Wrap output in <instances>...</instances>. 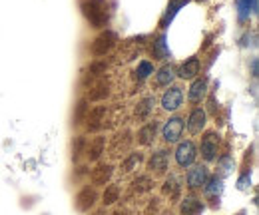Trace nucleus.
<instances>
[{
    "instance_id": "nucleus-1",
    "label": "nucleus",
    "mask_w": 259,
    "mask_h": 215,
    "mask_svg": "<svg viewBox=\"0 0 259 215\" xmlns=\"http://www.w3.org/2000/svg\"><path fill=\"white\" fill-rule=\"evenodd\" d=\"M84 14L90 20L92 26L102 28L106 26L108 18H110V10H108V2L106 0H88L84 4Z\"/></svg>"
},
{
    "instance_id": "nucleus-2",
    "label": "nucleus",
    "mask_w": 259,
    "mask_h": 215,
    "mask_svg": "<svg viewBox=\"0 0 259 215\" xmlns=\"http://www.w3.org/2000/svg\"><path fill=\"white\" fill-rule=\"evenodd\" d=\"M184 118L180 116H171L167 122L162 125V140L165 144H178L182 134H184Z\"/></svg>"
},
{
    "instance_id": "nucleus-3",
    "label": "nucleus",
    "mask_w": 259,
    "mask_h": 215,
    "mask_svg": "<svg viewBox=\"0 0 259 215\" xmlns=\"http://www.w3.org/2000/svg\"><path fill=\"white\" fill-rule=\"evenodd\" d=\"M195 159H197V148H195L194 142L186 140V142H180L178 148H176V161L180 167H190L194 165Z\"/></svg>"
},
{
    "instance_id": "nucleus-4",
    "label": "nucleus",
    "mask_w": 259,
    "mask_h": 215,
    "mask_svg": "<svg viewBox=\"0 0 259 215\" xmlns=\"http://www.w3.org/2000/svg\"><path fill=\"white\" fill-rule=\"evenodd\" d=\"M220 154V134L218 132H207L201 138V157L205 161H215Z\"/></svg>"
},
{
    "instance_id": "nucleus-5",
    "label": "nucleus",
    "mask_w": 259,
    "mask_h": 215,
    "mask_svg": "<svg viewBox=\"0 0 259 215\" xmlns=\"http://www.w3.org/2000/svg\"><path fill=\"white\" fill-rule=\"evenodd\" d=\"M116 42H118V36L112 30L102 32L96 40H94V44H92V52H94L96 56H104L106 52H110V50L116 46Z\"/></svg>"
},
{
    "instance_id": "nucleus-6",
    "label": "nucleus",
    "mask_w": 259,
    "mask_h": 215,
    "mask_svg": "<svg viewBox=\"0 0 259 215\" xmlns=\"http://www.w3.org/2000/svg\"><path fill=\"white\" fill-rule=\"evenodd\" d=\"M182 104H184V92H182V88H178V86H171L169 90H165L162 96V108L165 112H176V110H180L182 108Z\"/></svg>"
},
{
    "instance_id": "nucleus-7",
    "label": "nucleus",
    "mask_w": 259,
    "mask_h": 215,
    "mask_svg": "<svg viewBox=\"0 0 259 215\" xmlns=\"http://www.w3.org/2000/svg\"><path fill=\"white\" fill-rule=\"evenodd\" d=\"M192 169L188 171L186 176V182L192 189H197V187H203L205 182L209 180V169L207 165H190Z\"/></svg>"
},
{
    "instance_id": "nucleus-8",
    "label": "nucleus",
    "mask_w": 259,
    "mask_h": 215,
    "mask_svg": "<svg viewBox=\"0 0 259 215\" xmlns=\"http://www.w3.org/2000/svg\"><path fill=\"white\" fill-rule=\"evenodd\" d=\"M205 123H207L205 110L203 108H195V110H192V114L188 118V132L192 136H197V134H201L205 130Z\"/></svg>"
},
{
    "instance_id": "nucleus-9",
    "label": "nucleus",
    "mask_w": 259,
    "mask_h": 215,
    "mask_svg": "<svg viewBox=\"0 0 259 215\" xmlns=\"http://www.w3.org/2000/svg\"><path fill=\"white\" fill-rule=\"evenodd\" d=\"M167 163H169V152L158 150V152H154L152 157H150V161H148V169H150L152 174H165Z\"/></svg>"
},
{
    "instance_id": "nucleus-10",
    "label": "nucleus",
    "mask_w": 259,
    "mask_h": 215,
    "mask_svg": "<svg viewBox=\"0 0 259 215\" xmlns=\"http://www.w3.org/2000/svg\"><path fill=\"white\" fill-rule=\"evenodd\" d=\"M205 94H207V80L205 78H195L194 82H192V86H190V92H188L190 102L199 104L205 98Z\"/></svg>"
},
{
    "instance_id": "nucleus-11",
    "label": "nucleus",
    "mask_w": 259,
    "mask_h": 215,
    "mask_svg": "<svg viewBox=\"0 0 259 215\" xmlns=\"http://www.w3.org/2000/svg\"><path fill=\"white\" fill-rule=\"evenodd\" d=\"M197 74H199V58H195V56L184 62V64L180 66V72H178V76H180L182 80H195Z\"/></svg>"
},
{
    "instance_id": "nucleus-12",
    "label": "nucleus",
    "mask_w": 259,
    "mask_h": 215,
    "mask_svg": "<svg viewBox=\"0 0 259 215\" xmlns=\"http://www.w3.org/2000/svg\"><path fill=\"white\" fill-rule=\"evenodd\" d=\"M94 201H96V191L90 189V187H84V189L76 195V205H78L80 211H88V209L94 205Z\"/></svg>"
},
{
    "instance_id": "nucleus-13",
    "label": "nucleus",
    "mask_w": 259,
    "mask_h": 215,
    "mask_svg": "<svg viewBox=\"0 0 259 215\" xmlns=\"http://www.w3.org/2000/svg\"><path fill=\"white\" fill-rule=\"evenodd\" d=\"M235 4L239 20H249L253 14H257V0H235Z\"/></svg>"
},
{
    "instance_id": "nucleus-14",
    "label": "nucleus",
    "mask_w": 259,
    "mask_h": 215,
    "mask_svg": "<svg viewBox=\"0 0 259 215\" xmlns=\"http://www.w3.org/2000/svg\"><path fill=\"white\" fill-rule=\"evenodd\" d=\"M156 134H158V123L156 122H150L146 123V125H142L140 132H138V144L150 146L156 140Z\"/></svg>"
},
{
    "instance_id": "nucleus-15",
    "label": "nucleus",
    "mask_w": 259,
    "mask_h": 215,
    "mask_svg": "<svg viewBox=\"0 0 259 215\" xmlns=\"http://www.w3.org/2000/svg\"><path fill=\"white\" fill-rule=\"evenodd\" d=\"M112 174H114V167H112L110 163H108V165H100V167H96V169L92 171V184L106 185L108 182H110Z\"/></svg>"
},
{
    "instance_id": "nucleus-16",
    "label": "nucleus",
    "mask_w": 259,
    "mask_h": 215,
    "mask_svg": "<svg viewBox=\"0 0 259 215\" xmlns=\"http://www.w3.org/2000/svg\"><path fill=\"white\" fill-rule=\"evenodd\" d=\"M154 106H156V98H144L138 106H136V116L140 118V120H144V118H148L150 116V112L154 110Z\"/></svg>"
},
{
    "instance_id": "nucleus-17",
    "label": "nucleus",
    "mask_w": 259,
    "mask_h": 215,
    "mask_svg": "<svg viewBox=\"0 0 259 215\" xmlns=\"http://www.w3.org/2000/svg\"><path fill=\"white\" fill-rule=\"evenodd\" d=\"M188 4V0H171L169 2V6H167V12H165V16L162 18V28H167V22H171V18L180 12V8L182 6H186Z\"/></svg>"
},
{
    "instance_id": "nucleus-18",
    "label": "nucleus",
    "mask_w": 259,
    "mask_h": 215,
    "mask_svg": "<svg viewBox=\"0 0 259 215\" xmlns=\"http://www.w3.org/2000/svg\"><path fill=\"white\" fill-rule=\"evenodd\" d=\"M174 78H176L174 68H171V66H162V68L158 70V74H156V84H158V86H169V84L174 82Z\"/></svg>"
},
{
    "instance_id": "nucleus-19",
    "label": "nucleus",
    "mask_w": 259,
    "mask_h": 215,
    "mask_svg": "<svg viewBox=\"0 0 259 215\" xmlns=\"http://www.w3.org/2000/svg\"><path fill=\"white\" fill-rule=\"evenodd\" d=\"M201 209H203V205L195 197H186L182 203V215H197Z\"/></svg>"
},
{
    "instance_id": "nucleus-20",
    "label": "nucleus",
    "mask_w": 259,
    "mask_h": 215,
    "mask_svg": "<svg viewBox=\"0 0 259 215\" xmlns=\"http://www.w3.org/2000/svg\"><path fill=\"white\" fill-rule=\"evenodd\" d=\"M102 152H104V138H96L94 142H90V146H88V150H86L90 161H98Z\"/></svg>"
},
{
    "instance_id": "nucleus-21",
    "label": "nucleus",
    "mask_w": 259,
    "mask_h": 215,
    "mask_svg": "<svg viewBox=\"0 0 259 215\" xmlns=\"http://www.w3.org/2000/svg\"><path fill=\"white\" fill-rule=\"evenodd\" d=\"M152 52H154V56H156L158 60H165V58H167L169 50H167V44H165V36H163V34L156 40V42H154Z\"/></svg>"
},
{
    "instance_id": "nucleus-22",
    "label": "nucleus",
    "mask_w": 259,
    "mask_h": 215,
    "mask_svg": "<svg viewBox=\"0 0 259 215\" xmlns=\"http://www.w3.org/2000/svg\"><path fill=\"white\" fill-rule=\"evenodd\" d=\"M222 187H224V180L222 178H211V180H207L205 185H203V189H205V193L209 195V197H213V195H218L220 191H222Z\"/></svg>"
},
{
    "instance_id": "nucleus-23",
    "label": "nucleus",
    "mask_w": 259,
    "mask_h": 215,
    "mask_svg": "<svg viewBox=\"0 0 259 215\" xmlns=\"http://www.w3.org/2000/svg\"><path fill=\"white\" fill-rule=\"evenodd\" d=\"M104 116H106V108H96V110H92L90 116H88V127H90V130H98V127L102 125Z\"/></svg>"
},
{
    "instance_id": "nucleus-24",
    "label": "nucleus",
    "mask_w": 259,
    "mask_h": 215,
    "mask_svg": "<svg viewBox=\"0 0 259 215\" xmlns=\"http://www.w3.org/2000/svg\"><path fill=\"white\" fill-rule=\"evenodd\" d=\"M180 189H182V185H180V180H178L176 176H169V178L165 180V184H163V191H165L169 197H176V195L180 193Z\"/></svg>"
},
{
    "instance_id": "nucleus-25",
    "label": "nucleus",
    "mask_w": 259,
    "mask_h": 215,
    "mask_svg": "<svg viewBox=\"0 0 259 215\" xmlns=\"http://www.w3.org/2000/svg\"><path fill=\"white\" fill-rule=\"evenodd\" d=\"M142 159H144V157H142V154H130L128 157L124 159V163H122V171H124V174L134 171V169H136V167L142 163Z\"/></svg>"
},
{
    "instance_id": "nucleus-26",
    "label": "nucleus",
    "mask_w": 259,
    "mask_h": 215,
    "mask_svg": "<svg viewBox=\"0 0 259 215\" xmlns=\"http://www.w3.org/2000/svg\"><path fill=\"white\" fill-rule=\"evenodd\" d=\"M118 197H120V189H118V185H108L106 191H104V195H102L104 205H112V203H116Z\"/></svg>"
},
{
    "instance_id": "nucleus-27",
    "label": "nucleus",
    "mask_w": 259,
    "mask_h": 215,
    "mask_svg": "<svg viewBox=\"0 0 259 215\" xmlns=\"http://www.w3.org/2000/svg\"><path fill=\"white\" fill-rule=\"evenodd\" d=\"M136 74H138V78L140 80H146L148 76H152L154 74V64L148 60H142L138 64V70H136Z\"/></svg>"
},
{
    "instance_id": "nucleus-28",
    "label": "nucleus",
    "mask_w": 259,
    "mask_h": 215,
    "mask_svg": "<svg viewBox=\"0 0 259 215\" xmlns=\"http://www.w3.org/2000/svg\"><path fill=\"white\" fill-rule=\"evenodd\" d=\"M150 187H152V180L148 176H142L134 182V189H138V191H148Z\"/></svg>"
},
{
    "instance_id": "nucleus-29",
    "label": "nucleus",
    "mask_w": 259,
    "mask_h": 215,
    "mask_svg": "<svg viewBox=\"0 0 259 215\" xmlns=\"http://www.w3.org/2000/svg\"><path fill=\"white\" fill-rule=\"evenodd\" d=\"M251 72H253V76H257V58H253L251 62Z\"/></svg>"
},
{
    "instance_id": "nucleus-30",
    "label": "nucleus",
    "mask_w": 259,
    "mask_h": 215,
    "mask_svg": "<svg viewBox=\"0 0 259 215\" xmlns=\"http://www.w3.org/2000/svg\"><path fill=\"white\" fill-rule=\"evenodd\" d=\"M114 215H128V213H126V211H116Z\"/></svg>"
}]
</instances>
